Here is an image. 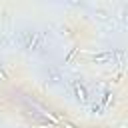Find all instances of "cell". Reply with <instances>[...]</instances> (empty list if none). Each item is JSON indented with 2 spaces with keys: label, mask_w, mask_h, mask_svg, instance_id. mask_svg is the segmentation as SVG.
Instances as JSON below:
<instances>
[{
  "label": "cell",
  "mask_w": 128,
  "mask_h": 128,
  "mask_svg": "<svg viewBox=\"0 0 128 128\" xmlns=\"http://www.w3.org/2000/svg\"><path fill=\"white\" fill-rule=\"evenodd\" d=\"M96 64H104V62H108V60H112V52H102V54H96L94 58H92Z\"/></svg>",
  "instance_id": "obj_3"
},
{
  "label": "cell",
  "mask_w": 128,
  "mask_h": 128,
  "mask_svg": "<svg viewBox=\"0 0 128 128\" xmlns=\"http://www.w3.org/2000/svg\"><path fill=\"white\" fill-rule=\"evenodd\" d=\"M36 128H54V124H38Z\"/></svg>",
  "instance_id": "obj_7"
},
{
  "label": "cell",
  "mask_w": 128,
  "mask_h": 128,
  "mask_svg": "<svg viewBox=\"0 0 128 128\" xmlns=\"http://www.w3.org/2000/svg\"><path fill=\"white\" fill-rule=\"evenodd\" d=\"M0 78H2V80H6V74H4L2 70H0Z\"/></svg>",
  "instance_id": "obj_8"
},
{
  "label": "cell",
  "mask_w": 128,
  "mask_h": 128,
  "mask_svg": "<svg viewBox=\"0 0 128 128\" xmlns=\"http://www.w3.org/2000/svg\"><path fill=\"white\" fill-rule=\"evenodd\" d=\"M48 74L52 76V82H60V74H58V72H54V70H48Z\"/></svg>",
  "instance_id": "obj_4"
},
{
  "label": "cell",
  "mask_w": 128,
  "mask_h": 128,
  "mask_svg": "<svg viewBox=\"0 0 128 128\" xmlns=\"http://www.w3.org/2000/svg\"><path fill=\"white\" fill-rule=\"evenodd\" d=\"M26 42H28V48L36 50V48H38V44H40V38H38V34H34V32H32V36H30V34L26 36Z\"/></svg>",
  "instance_id": "obj_2"
},
{
  "label": "cell",
  "mask_w": 128,
  "mask_h": 128,
  "mask_svg": "<svg viewBox=\"0 0 128 128\" xmlns=\"http://www.w3.org/2000/svg\"><path fill=\"white\" fill-rule=\"evenodd\" d=\"M74 86V92H76V96H78V100H82V102H86L88 100V92H86V88L80 84V82H74L72 84Z\"/></svg>",
  "instance_id": "obj_1"
},
{
  "label": "cell",
  "mask_w": 128,
  "mask_h": 128,
  "mask_svg": "<svg viewBox=\"0 0 128 128\" xmlns=\"http://www.w3.org/2000/svg\"><path fill=\"white\" fill-rule=\"evenodd\" d=\"M76 52H78V48H72V50H70V54H68V56H66V60H64V64H68V62H70V60H72V56H74V54H76Z\"/></svg>",
  "instance_id": "obj_5"
},
{
  "label": "cell",
  "mask_w": 128,
  "mask_h": 128,
  "mask_svg": "<svg viewBox=\"0 0 128 128\" xmlns=\"http://www.w3.org/2000/svg\"><path fill=\"white\" fill-rule=\"evenodd\" d=\"M110 100H112V94H110V92H106V94H104V104H108Z\"/></svg>",
  "instance_id": "obj_6"
}]
</instances>
